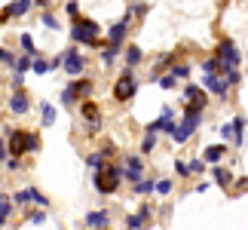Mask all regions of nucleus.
Instances as JSON below:
<instances>
[{
    "label": "nucleus",
    "mask_w": 248,
    "mask_h": 230,
    "mask_svg": "<svg viewBox=\"0 0 248 230\" xmlns=\"http://www.w3.org/2000/svg\"><path fill=\"white\" fill-rule=\"evenodd\" d=\"M215 59L221 65V74L227 77V83L236 86L239 83V65H242V55H239V46L233 40H221L215 46Z\"/></svg>",
    "instance_id": "obj_1"
},
{
    "label": "nucleus",
    "mask_w": 248,
    "mask_h": 230,
    "mask_svg": "<svg viewBox=\"0 0 248 230\" xmlns=\"http://www.w3.org/2000/svg\"><path fill=\"white\" fill-rule=\"evenodd\" d=\"M123 178H126V175H123V166H120V163H104V166L92 175V184H95L98 194L108 197V194H117V190H120V181Z\"/></svg>",
    "instance_id": "obj_2"
},
{
    "label": "nucleus",
    "mask_w": 248,
    "mask_h": 230,
    "mask_svg": "<svg viewBox=\"0 0 248 230\" xmlns=\"http://www.w3.org/2000/svg\"><path fill=\"white\" fill-rule=\"evenodd\" d=\"M6 148H9V157L22 160L28 150H40V135L37 132H25V129H13L6 138Z\"/></svg>",
    "instance_id": "obj_3"
},
{
    "label": "nucleus",
    "mask_w": 248,
    "mask_h": 230,
    "mask_svg": "<svg viewBox=\"0 0 248 230\" xmlns=\"http://www.w3.org/2000/svg\"><path fill=\"white\" fill-rule=\"evenodd\" d=\"M101 28L98 22H92V18H77V22H71V37L83 46H92V49H101V40H98Z\"/></svg>",
    "instance_id": "obj_4"
},
{
    "label": "nucleus",
    "mask_w": 248,
    "mask_h": 230,
    "mask_svg": "<svg viewBox=\"0 0 248 230\" xmlns=\"http://www.w3.org/2000/svg\"><path fill=\"white\" fill-rule=\"evenodd\" d=\"M138 95V77H135V71H123L120 77H117V83H113V99L117 101H132Z\"/></svg>",
    "instance_id": "obj_5"
},
{
    "label": "nucleus",
    "mask_w": 248,
    "mask_h": 230,
    "mask_svg": "<svg viewBox=\"0 0 248 230\" xmlns=\"http://www.w3.org/2000/svg\"><path fill=\"white\" fill-rule=\"evenodd\" d=\"M199 120H202V111H193V108H187L184 111V117H181V123H178V132L171 138L178 141V145H184V141L193 135V132L199 129Z\"/></svg>",
    "instance_id": "obj_6"
},
{
    "label": "nucleus",
    "mask_w": 248,
    "mask_h": 230,
    "mask_svg": "<svg viewBox=\"0 0 248 230\" xmlns=\"http://www.w3.org/2000/svg\"><path fill=\"white\" fill-rule=\"evenodd\" d=\"M92 89H95V83L89 80V77H80V80H74V83L64 86V92H62V104H74V101H80L83 95H92ZM83 101H86V99H83Z\"/></svg>",
    "instance_id": "obj_7"
},
{
    "label": "nucleus",
    "mask_w": 248,
    "mask_h": 230,
    "mask_svg": "<svg viewBox=\"0 0 248 230\" xmlns=\"http://www.w3.org/2000/svg\"><path fill=\"white\" fill-rule=\"evenodd\" d=\"M202 89L212 92L215 99H227V92H230V83H227L224 74H202Z\"/></svg>",
    "instance_id": "obj_8"
},
{
    "label": "nucleus",
    "mask_w": 248,
    "mask_h": 230,
    "mask_svg": "<svg viewBox=\"0 0 248 230\" xmlns=\"http://www.w3.org/2000/svg\"><path fill=\"white\" fill-rule=\"evenodd\" d=\"M123 175H126L132 184H138V181H144V160H141V153H129L126 160H123Z\"/></svg>",
    "instance_id": "obj_9"
},
{
    "label": "nucleus",
    "mask_w": 248,
    "mask_h": 230,
    "mask_svg": "<svg viewBox=\"0 0 248 230\" xmlns=\"http://www.w3.org/2000/svg\"><path fill=\"white\" fill-rule=\"evenodd\" d=\"M129 25H132V18H129V16H123L117 25H110V31H108V40H110V43H108V46H113V49H126L123 43H126Z\"/></svg>",
    "instance_id": "obj_10"
},
{
    "label": "nucleus",
    "mask_w": 248,
    "mask_h": 230,
    "mask_svg": "<svg viewBox=\"0 0 248 230\" xmlns=\"http://www.w3.org/2000/svg\"><path fill=\"white\" fill-rule=\"evenodd\" d=\"M64 71H68V77H77V80L86 71V59L80 55L77 46H68V52H64Z\"/></svg>",
    "instance_id": "obj_11"
},
{
    "label": "nucleus",
    "mask_w": 248,
    "mask_h": 230,
    "mask_svg": "<svg viewBox=\"0 0 248 230\" xmlns=\"http://www.w3.org/2000/svg\"><path fill=\"white\" fill-rule=\"evenodd\" d=\"M80 114H83V120L89 123V132H98V129H101V108H98L92 99L80 101Z\"/></svg>",
    "instance_id": "obj_12"
},
{
    "label": "nucleus",
    "mask_w": 248,
    "mask_h": 230,
    "mask_svg": "<svg viewBox=\"0 0 248 230\" xmlns=\"http://www.w3.org/2000/svg\"><path fill=\"white\" fill-rule=\"evenodd\" d=\"M13 203H16V206L34 203V206H43V209H46V206H49V199H46L37 187H25V190H16V194H13Z\"/></svg>",
    "instance_id": "obj_13"
},
{
    "label": "nucleus",
    "mask_w": 248,
    "mask_h": 230,
    "mask_svg": "<svg viewBox=\"0 0 248 230\" xmlns=\"http://www.w3.org/2000/svg\"><path fill=\"white\" fill-rule=\"evenodd\" d=\"M181 99L187 101V108H193V111H205V104H208V99H205V89L202 86H193L190 83L187 89H184V95Z\"/></svg>",
    "instance_id": "obj_14"
},
{
    "label": "nucleus",
    "mask_w": 248,
    "mask_h": 230,
    "mask_svg": "<svg viewBox=\"0 0 248 230\" xmlns=\"http://www.w3.org/2000/svg\"><path fill=\"white\" fill-rule=\"evenodd\" d=\"M28 108H31V101H28V92H25V89H16L13 99H9V111L22 117V114H28Z\"/></svg>",
    "instance_id": "obj_15"
},
{
    "label": "nucleus",
    "mask_w": 248,
    "mask_h": 230,
    "mask_svg": "<svg viewBox=\"0 0 248 230\" xmlns=\"http://www.w3.org/2000/svg\"><path fill=\"white\" fill-rule=\"evenodd\" d=\"M86 224H89L92 230H104V227L110 224V215L104 212V209H95V212H89V215H86Z\"/></svg>",
    "instance_id": "obj_16"
},
{
    "label": "nucleus",
    "mask_w": 248,
    "mask_h": 230,
    "mask_svg": "<svg viewBox=\"0 0 248 230\" xmlns=\"http://www.w3.org/2000/svg\"><path fill=\"white\" fill-rule=\"evenodd\" d=\"M224 153H227L224 145H208V148L202 150V160H205V163H212V166H217V163L224 160Z\"/></svg>",
    "instance_id": "obj_17"
},
{
    "label": "nucleus",
    "mask_w": 248,
    "mask_h": 230,
    "mask_svg": "<svg viewBox=\"0 0 248 230\" xmlns=\"http://www.w3.org/2000/svg\"><path fill=\"white\" fill-rule=\"evenodd\" d=\"M230 126H233V145L242 148L245 145V117H233Z\"/></svg>",
    "instance_id": "obj_18"
},
{
    "label": "nucleus",
    "mask_w": 248,
    "mask_h": 230,
    "mask_svg": "<svg viewBox=\"0 0 248 230\" xmlns=\"http://www.w3.org/2000/svg\"><path fill=\"white\" fill-rule=\"evenodd\" d=\"M212 178H215L217 187H230V184H233V172L224 169V166H215V169H212Z\"/></svg>",
    "instance_id": "obj_19"
},
{
    "label": "nucleus",
    "mask_w": 248,
    "mask_h": 230,
    "mask_svg": "<svg viewBox=\"0 0 248 230\" xmlns=\"http://www.w3.org/2000/svg\"><path fill=\"white\" fill-rule=\"evenodd\" d=\"M123 55H126V68H129V71H135V65L144 59L141 46H126V49H123Z\"/></svg>",
    "instance_id": "obj_20"
},
{
    "label": "nucleus",
    "mask_w": 248,
    "mask_h": 230,
    "mask_svg": "<svg viewBox=\"0 0 248 230\" xmlns=\"http://www.w3.org/2000/svg\"><path fill=\"white\" fill-rule=\"evenodd\" d=\"M31 3H34V0H13V3H9V13H13V18H22L28 9H31Z\"/></svg>",
    "instance_id": "obj_21"
},
{
    "label": "nucleus",
    "mask_w": 248,
    "mask_h": 230,
    "mask_svg": "<svg viewBox=\"0 0 248 230\" xmlns=\"http://www.w3.org/2000/svg\"><path fill=\"white\" fill-rule=\"evenodd\" d=\"M104 160H108V157H104L101 150H95V153H89V157H86V166H89L92 172H98V169L104 166Z\"/></svg>",
    "instance_id": "obj_22"
},
{
    "label": "nucleus",
    "mask_w": 248,
    "mask_h": 230,
    "mask_svg": "<svg viewBox=\"0 0 248 230\" xmlns=\"http://www.w3.org/2000/svg\"><path fill=\"white\" fill-rule=\"evenodd\" d=\"M40 120H43V126H52L55 123V108L52 104H40Z\"/></svg>",
    "instance_id": "obj_23"
},
{
    "label": "nucleus",
    "mask_w": 248,
    "mask_h": 230,
    "mask_svg": "<svg viewBox=\"0 0 248 230\" xmlns=\"http://www.w3.org/2000/svg\"><path fill=\"white\" fill-rule=\"evenodd\" d=\"M9 212H13V199L0 194V224H6V218H9Z\"/></svg>",
    "instance_id": "obj_24"
},
{
    "label": "nucleus",
    "mask_w": 248,
    "mask_h": 230,
    "mask_svg": "<svg viewBox=\"0 0 248 230\" xmlns=\"http://www.w3.org/2000/svg\"><path fill=\"white\" fill-rule=\"evenodd\" d=\"M156 148V132H147L144 138H141V157H144V153H150Z\"/></svg>",
    "instance_id": "obj_25"
},
{
    "label": "nucleus",
    "mask_w": 248,
    "mask_h": 230,
    "mask_svg": "<svg viewBox=\"0 0 248 230\" xmlns=\"http://www.w3.org/2000/svg\"><path fill=\"white\" fill-rule=\"evenodd\" d=\"M187 169H190V175H202V172H205V160H202V157L187 160Z\"/></svg>",
    "instance_id": "obj_26"
},
{
    "label": "nucleus",
    "mask_w": 248,
    "mask_h": 230,
    "mask_svg": "<svg viewBox=\"0 0 248 230\" xmlns=\"http://www.w3.org/2000/svg\"><path fill=\"white\" fill-rule=\"evenodd\" d=\"M40 25H46L49 31H62V22H59L52 13H43V16H40Z\"/></svg>",
    "instance_id": "obj_27"
},
{
    "label": "nucleus",
    "mask_w": 248,
    "mask_h": 230,
    "mask_svg": "<svg viewBox=\"0 0 248 230\" xmlns=\"http://www.w3.org/2000/svg\"><path fill=\"white\" fill-rule=\"evenodd\" d=\"M171 187H175V181H171V178H159L156 181V197H169Z\"/></svg>",
    "instance_id": "obj_28"
},
{
    "label": "nucleus",
    "mask_w": 248,
    "mask_h": 230,
    "mask_svg": "<svg viewBox=\"0 0 248 230\" xmlns=\"http://www.w3.org/2000/svg\"><path fill=\"white\" fill-rule=\"evenodd\" d=\"M150 190H156V181H150V178H144V181H138V184H135V194L138 197L150 194Z\"/></svg>",
    "instance_id": "obj_29"
},
{
    "label": "nucleus",
    "mask_w": 248,
    "mask_h": 230,
    "mask_svg": "<svg viewBox=\"0 0 248 230\" xmlns=\"http://www.w3.org/2000/svg\"><path fill=\"white\" fill-rule=\"evenodd\" d=\"M171 77H175V80H187V77H190V65H184V62L175 65V68H171Z\"/></svg>",
    "instance_id": "obj_30"
},
{
    "label": "nucleus",
    "mask_w": 248,
    "mask_h": 230,
    "mask_svg": "<svg viewBox=\"0 0 248 230\" xmlns=\"http://www.w3.org/2000/svg\"><path fill=\"white\" fill-rule=\"evenodd\" d=\"M202 71H205V74H221V65H217V59H215V55L202 62Z\"/></svg>",
    "instance_id": "obj_31"
},
{
    "label": "nucleus",
    "mask_w": 248,
    "mask_h": 230,
    "mask_svg": "<svg viewBox=\"0 0 248 230\" xmlns=\"http://www.w3.org/2000/svg\"><path fill=\"white\" fill-rule=\"evenodd\" d=\"M34 71H37V74H49V71H52V62H46V59H34Z\"/></svg>",
    "instance_id": "obj_32"
},
{
    "label": "nucleus",
    "mask_w": 248,
    "mask_h": 230,
    "mask_svg": "<svg viewBox=\"0 0 248 230\" xmlns=\"http://www.w3.org/2000/svg\"><path fill=\"white\" fill-rule=\"evenodd\" d=\"M22 49H25L28 55H34V52H37V46H34V40H31V34H22Z\"/></svg>",
    "instance_id": "obj_33"
},
{
    "label": "nucleus",
    "mask_w": 248,
    "mask_h": 230,
    "mask_svg": "<svg viewBox=\"0 0 248 230\" xmlns=\"http://www.w3.org/2000/svg\"><path fill=\"white\" fill-rule=\"evenodd\" d=\"M64 9H68V16L74 18V22L80 18V6H77V0H68V3H64Z\"/></svg>",
    "instance_id": "obj_34"
},
{
    "label": "nucleus",
    "mask_w": 248,
    "mask_h": 230,
    "mask_svg": "<svg viewBox=\"0 0 248 230\" xmlns=\"http://www.w3.org/2000/svg\"><path fill=\"white\" fill-rule=\"evenodd\" d=\"M175 172L181 178H190V169H187V160H175Z\"/></svg>",
    "instance_id": "obj_35"
},
{
    "label": "nucleus",
    "mask_w": 248,
    "mask_h": 230,
    "mask_svg": "<svg viewBox=\"0 0 248 230\" xmlns=\"http://www.w3.org/2000/svg\"><path fill=\"white\" fill-rule=\"evenodd\" d=\"M28 68H34L31 59H16V74H25Z\"/></svg>",
    "instance_id": "obj_36"
},
{
    "label": "nucleus",
    "mask_w": 248,
    "mask_h": 230,
    "mask_svg": "<svg viewBox=\"0 0 248 230\" xmlns=\"http://www.w3.org/2000/svg\"><path fill=\"white\" fill-rule=\"evenodd\" d=\"M156 83L163 86V89H171V86H175V77H171V74H166V77H159Z\"/></svg>",
    "instance_id": "obj_37"
},
{
    "label": "nucleus",
    "mask_w": 248,
    "mask_h": 230,
    "mask_svg": "<svg viewBox=\"0 0 248 230\" xmlns=\"http://www.w3.org/2000/svg\"><path fill=\"white\" fill-rule=\"evenodd\" d=\"M0 62H6V65H13V68H16V55L9 52V49H0Z\"/></svg>",
    "instance_id": "obj_38"
},
{
    "label": "nucleus",
    "mask_w": 248,
    "mask_h": 230,
    "mask_svg": "<svg viewBox=\"0 0 248 230\" xmlns=\"http://www.w3.org/2000/svg\"><path fill=\"white\" fill-rule=\"evenodd\" d=\"M221 135H224V138L233 145V126H230V123H224V126H221Z\"/></svg>",
    "instance_id": "obj_39"
},
{
    "label": "nucleus",
    "mask_w": 248,
    "mask_h": 230,
    "mask_svg": "<svg viewBox=\"0 0 248 230\" xmlns=\"http://www.w3.org/2000/svg\"><path fill=\"white\" fill-rule=\"evenodd\" d=\"M28 221H31V224H43L46 215H43V212H31V215H28Z\"/></svg>",
    "instance_id": "obj_40"
},
{
    "label": "nucleus",
    "mask_w": 248,
    "mask_h": 230,
    "mask_svg": "<svg viewBox=\"0 0 248 230\" xmlns=\"http://www.w3.org/2000/svg\"><path fill=\"white\" fill-rule=\"evenodd\" d=\"M6 169H9V172H16V169H22V163H18V157H9V160H6Z\"/></svg>",
    "instance_id": "obj_41"
},
{
    "label": "nucleus",
    "mask_w": 248,
    "mask_h": 230,
    "mask_svg": "<svg viewBox=\"0 0 248 230\" xmlns=\"http://www.w3.org/2000/svg\"><path fill=\"white\" fill-rule=\"evenodd\" d=\"M9 18H13V13H9V6H6V9H0V25H6Z\"/></svg>",
    "instance_id": "obj_42"
},
{
    "label": "nucleus",
    "mask_w": 248,
    "mask_h": 230,
    "mask_svg": "<svg viewBox=\"0 0 248 230\" xmlns=\"http://www.w3.org/2000/svg\"><path fill=\"white\" fill-rule=\"evenodd\" d=\"M0 160H9V148H6L3 138H0Z\"/></svg>",
    "instance_id": "obj_43"
},
{
    "label": "nucleus",
    "mask_w": 248,
    "mask_h": 230,
    "mask_svg": "<svg viewBox=\"0 0 248 230\" xmlns=\"http://www.w3.org/2000/svg\"><path fill=\"white\" fill-rule=\"evenodd\" d=\"M138 3H147V0H138Z\"/></svg>",
    "instance_id": "obj_44"
}]
</instances>
